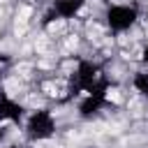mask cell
I'll use <instances>...</instances> for the list:
<instances>
[{
    "instance_id": "obj_1",
    "label": "cell",
    "mask_w": 148,
    "mask_h": 148,
    "mask_svg": "<svg viewBox=\"0 0 148 148\" xmlns=\"http://www.w3.org/2000/svg\"><path fill=\"white\" fill-rule=\"evenodd\" d=\"M106 99H109V102H116V104H118V102L123 99V97H120V90H118V88H109V90H106Z\"/></svg>"
}]
</instances>
